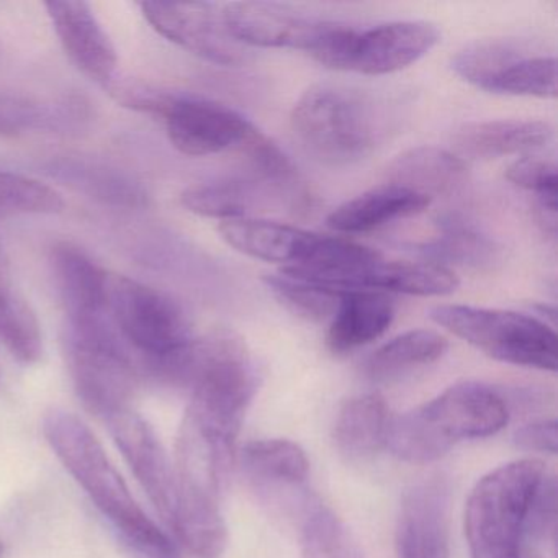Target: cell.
Returning a JSON list of instances; mask_svg holds the SVG:
<instances>
[{"label": "cell", "instance_id": "obj_2", "mask_svg": "<svg viewBox=\"0 0 558 558\" xmlns=\"http://www.w3.org/2000/svg\"><path fill=\"white\" fill-rule=\"evenodd\" d=\"M508 421V403L498 390L480 381H460L391 417L387 447L404 462H436L463 440L499 433Z\"/></svg>", "mask_w": 558, "mask_h": 558}, {"label": "cell", "instance_id": "obj_16", "mask_svg": "<svg viewBox=\"0 0 558 558\" xmlns=\"http://www.w3.org/2000/svg\"><path fill=\"white\" fill-rule=\"evenodd\" d=\"M221 238L238 253L266 263L282 264V269L300 266L308 256L316 233L276 223V221L238 218L221 221Z\"/></svg>", "mask_w": 558, "mask_h": 558}, {"label": "cell", "instance_id": "obj_12", "mask_svg": "<svg viewBox=\"0 0 558 558\" xmlns=\"http://www.w3.org/2000/svg\"><path fill=\"white\" fill-rule=\"evenodd\" d=\"M106 423L149 501L162 521L171 524L178 498L174 466L155 429L132 408L112 414Z\"/></svg>", "mask_w": 558, "mask_h": 558}, {"label": "cell", "instance_id": "obj_14", "mask_svg": "<svg viewBox=\"0 0 558 558\" xmlns=\"http://www.w3.org/2000/svg\"><path fill=\"white\" fill-rule=\"evenodd\" d=\"M450 489L440 476L424 480L404 495L395 545L398 558H450Z\"/></svg>", "mask_w": 558, "mask_h": 558}, {"label": "cell", "instance_id": "obj_26", "mask_svg": "<svg viewBox=\"0 0 558 558\" xmlns=\"http://www.w3.org/2000/svg\"><path fill=\"white\" fill-rule=\"evenodd\" d=\"M449 342L430 329L403 332L378 348L365 361L364 374L375 384H388L442 359Z\"/></svg>", "mask_w": 558, "mask_h": 558}, {"label": "cell", "instance_id": "obj_4", "mask_svg": "<svg viewBox=\"0 0 558 558\" xmlns=\"http://www.w3.org/2000/svg\"><path fill=\"white\" fill-rule=\"evenodd\" d=\"M545 476L541 460L522 459L476 483L465 506L470 558H521L529 514Z\"/></svg>", "mask_w": 558, "mask_h": 558}, {"label": "cell", "instance_id": "obj_29", "mask_svg": "<svg viewBox=\"0 0 558 558\" xmlns=\"http://www.w3.org/2000/svg\"><path fill=\"white\" fill-rule=\"evenodd\" d=\"M257 182H207L192 185L181 195L182 205L198 217L217 218L221 221L246 218L247 210L256 201Z\"/></svg>", "mask_w": 558, "mask_h": 558}, {"label": "cell", "instance_id": "obj_10", "mask_svg": "<svg viewBox=\"0 0 558 558\" xmlns=\"http://www.w3.org/2000/svg\"><path fill=\"white\" fill-rule=\"evenodd\" d=\"M166 132L182 155L192 158L220 155L244 146L259 130L236 110L201 97L171 94L161 112Z\"/></svg>", "mask_w": 558, "mask_h": 558}, {"label": "cell", "instance_id": "obj_1", "mask_svg": "<svg viewBox=\"0 0 558 558\" xmlns=\"http://www.w3.org/2000/svg\"><path fill=\"white\" fill-rule=\"evenodd\" d=\"M44 434L58 459L119 534L130 555L178 550L174 542L140 508L102 444L81 417L58 408L48 411L44 417Z\"/></svg>", "mask_w": 558, "mask_h": 558}, {"label": "cell", "instance_id": "obj_23", "mask_svg": "<svg viewBox=\"0 0 558 558\" xmlns=\"http://www.w3.org/2000/svg\"><path fill=\"white\" fill-rule=\"evenodd\" d=\"M429 263L447 267L488 272L502 264V247L488 234L476 230L463 218L449 215L440 218L439 233L434 240L417 246Z\"/></svg>", "mask_w": 558, "mask_h": 558}, {"label": "cell", "instance_id": "obj_18", "mask_svg": "<svg viewBox=\"0 0 558 558\" xmlns=\"http://www.w3.org/2000/svg\"><path fill=\"white\" fill-rule=\"evenodd\" d=\"M45 171L54 181L113 207L142 208L148 205L145 185L122 169L84 158L53 159Z\"/></svg>", "mask_w": 558, "mask_h": 558}, {"label": "cell", "instance_id": "obj_30", "mask_svg": "<svg viewBox=\"0 0 558 558\" xmlns=\"http://www.w3.org/2000/svg\"><path fill=\"white\" fill-rule=\"evenodd\" d=\"M0 344L22 364H35L44 355L40 323L27 303L0 287Z\"/></svg>", "mask_w": 558, "mask_h": 558}, {"label": "cell", "instance_id": "obj_19", "mask_svg": "<svg viewBox=\"0 0 558 558\" xmlns=\"http://www.w3.org/2000/svg\"><path fill=\"white\" fill-rule=\"evenodd\" d=\"M51 267L68 319L106 315L109 274L100 269L81 247L66 241L58 243L51 250Z\"/></svg>", "mask_w": 558, "mask_h": 558}, {"label": "cell", "instance_id": "obj_22", "mask_svg": "<svg viewBox=\"0 0 558 558\" xmlns=\"http://www.w3.org/2000/svg\"><path fill=\"white\" fill-rule=\"evenodd\" d=\"M430 201L395 184H381L339 205L328 217V227L339 233H368L400 218L413 217Z\"/></svg>", "mask_w": 558, "mask_h": 558}, {"label": "cell", "instance_id": "obj_25", "mask_svg": "<svg viewBox=\"0 0 558 558\" xmlns=\"http://www.w3.org/2000/svg\"><path fill=\"white\" fill-rule=\"evenodd\" d=\"M390 410L380 395L351 398L342 404L335 424V442L349 459H365L387 447Z\"/></svg>", "mask_w": 558, "mask_h": 558}, {"label": "cell", "instance_id": "obj_27", "mask_svg": "<svg viewBox=\"0 0 558 558\" xmlns=\"http://www.w3.org/2000/svg\"><path fill=\"white\" fill-rule=\"evenodd\" d=\"M241 459L247 475L259 485L300 486L308 478V457L293 440H251Z\"/></svg>", "mask_w": 558, "mask_h": 558}, {"label": "cell", "instance_id": "obj_15", "mask_svg": "<svg viewBox=\"0 0 558 558\" xmlns=\"http://www.w3.org/2000/svg\"><path fill=\"white\" fill-rule=\"evenodd\" d=\"M45 9L71 61L90 80L109 86L116 80V48L90 5L74 0H51Z\"/></svg>", "mask_w": 558, "mask_h": 558}, {"label": "cell", "instance_id": "obj_35", "mask_svg": "<svg viewBox=\"0 0 558 558\" xmlns=\"http://www.w3.org/2000/svg\"><path fill=\"white\" fill-rule=\"evenodd\" d=\"M2 551H4V545H2V542H0V555H2Z\"/></svg>", "mask_w": 558, "mask_h": 558}, {"label": "cell", "instance_id": "obj_32", "mask_svg": "<svg viewBox=\"0 0 558 558\" xmlns=\"http://www.w3.org/2000/svg\"><path fill=\"white\" fill-rule=\"evenodd\" d=\"M64 201L50 185L14 172L0 171V218L15 215H53Z\"/></svg>", "mask_w": 558, "mask_h": 558}, {"label": "cell", "instance_id": "obj_20", "mask_svg": "<svg viewBox=\"0 0 558 558\" xmlns=\"http://www.w3.org/2000/svg\"><path fill=\"white\" fill-rule=\"evenodd\" d=\"M554 140V129L541 120H488L465 123L453 135L456 148L472 158L529 155Z\"/></svg>", "mask_w": 558, "mask_h": 558}, {"label": "cell", "instance_id": "obj_34", "mask_svg": "<svg viewBox=\"0 0 558 558\" xmlns=\"http://www.w3.org/2000/svg\"><path fill=\"white\" fill-rule=\"evenodd\" d=\"M514 444L531 452L557 453V423L551 420L525 424L515 430Z\"/></svg>", "mask_w": 558, "mask_h": 558}, {"label": "cell", "instance_id": "obj_31", "mask_svg": "<svg viewBox=\"0 0 558 558\" xmlns=\"http://www.w3.org/2000/svg\"><path fill=\"white\" fill-rule=\"evenodd\" d=\"M264 282L274 296L290 312L312 322L331 319L344 293V290L316 286V283L293 279L283 274L267 276Z\"/></svg>", "mask_w": 558, "mask_h": 558}, {"label": "cell", "instance_id": "obj_7", "mask_svg": "<svg viewBox=\"0 0 558 558\" xmlns=\"http://www.w3.org/2000/svg\"><path fill=\"white\" fill-rule=\"evenodd\" d=\"M439 40V28L423 21L390 22L365 31L335 24L313 58L331 70L385 76L416 63Z\"/></svg>", "mask_w": 558, "mask_h": 558}, {"label": "cell", "instance_id": "obj_13", "mask_svg": "<svg viewBox=\"0 0 558 558\" xmlns=\"http://www.w3.org/2000/svg\"><path fill=\"white\" fill-rule=\"evenodd\" d=\"M228 34L246 47L293 48L310 53L328 21L305 17L286 5L234 2L221 9Z\"/></svg>", "mask_w": 558, "mask_h": 558}, {"label": "cell", "instance_id": "obj_9", "mask_svg": "<svg viewBox=\"0 0 558 558\" xmlns=\"http://www.w3.org/2000/svg\"><path fill=\"white\" fill-rule=\"evenodd\" d=\"M450 68L465 83L485 93L537 99L557 97V60L532 53L521 41H478L459 51Z\"/></svg>", "mask_w": 558, "mask_h": 558}, {"label": "cell", "instance_id": "obj_28", "mask_svg": "<svg viewBox=\"0 0 558 558\" xmlns=\"http://www.w3.org/2000/svg\"><path fill=\"white\" fill-rule=\"evenodd\" d=\"M302 547L303 558H364L344 522L322 502H306Z\"/></svg>", "mask_w": 558, "mask_h": 558}, {"label": "cell", "instance_id": "obj_21", "mask_svg": "<svg viewBox=\"0 0 558 558\" xmlns=\"http://www.w3.org/2000/svg\"><path fill=\"white\" fill-rule=\"evenodd\" d=\"M469 168L465 161L447 149L417 146L398 155L388 165V184L408 189L427 201L462 187Z\"/></svg>", "mask_w": 558, "mask_h": 558}, {"label": "cell", "instance_id": "obj_8", "mask_svg": "<svg viewBox=\"0 0 558 558\" xmlns=\"http://www.w3.org/2000/svg\"><path fill=\"white\" fill-rule=\"evenodd\" d=\"M106 315L143 364L174 354L192 341L191 325L178 302L123 276L107 279Z\"/></svg>", "mask_w": 558, "mask_h": 558}, {"label": "cell", "instance_id": "obj_5", "mask_svg": "<svg viewBox=\"0 0 558 558\" xmlns=\"http://www.w3.org/2000/svg\"><path fill=\"white\" fill-rule=\"evenodd\" d=\"M63 345L77 397L90 413L107 420L132 408L138 388L135 357L107 315L68 319Z\"/></svg>", "mask_w": 558, "mask_h": 558}, {"label": "cell", "instance_id": "obj_17", "mask_svg": "<svg viewBox=\"0 0 558 558\" xmlns=\"http://www.w3.org/2000/svg\"><path fill=\"white\" fill-rule=\"evenodd\" d=\"M395 313L388 293L344 290L326 336L329 351L342 355L371 344L390 328Z\"/></svg>", "mask_w": 558, "mask_h": 558}, {"label": "cell", "instance_id": "obj_33", "mask_svg": "<svg viewBox=\"0 0 558 558\" xmlns=\"http://www.w3.org/2000/svg\"><path fill=\"white\" fill-rule=\"evenodd\" d=\"M506 179L519 189L532 192L538 201V207L545 214V220L557 217L558 174L557 166L545 159L524 156L506 169Z\"/></svg>", "mask_w": 558, "mask_h": 558}, {"label": "cell", "instance_id": "obj_6", "mask_svg": "<svg viewBox=\"0 0 558 558\" xmlns=\"http://www.w3.org/2000/svg\"><path fill=\"white\" fill-rule=\"evenodd\" d=\"M429 316L495 361L537 371H557V335L535 316L466 305L434 306Z\"/></svg>", "mask_w": 558, "mask_h": 558}, {"label": "cell", "instance_id": "obj_24", "mask_svg": "<svg viewBox=\"0 0 558 558\" xmlns=\"http://www.w3.org/2000/svg\"><path fill=\"white\" fill-rule=\"evenodd\" d=\"M459 279L452 269L423 260H384L368 267L359 277L355 290L404 293L416 296H444L456 292Z\"/></svg>", "mask_w": 558, "mask_h": 558}, {"label": "cell", "instance_id": "obj_11", "mask_svg": "<svg viewBox=\"0 0 558 558\" xmlns=\"http://www.w3.org/2000/svg\"><path fill=\"white\" fill-rule=\"evenodd\" d=\"M148 24L171 44L220 64L241 66L250 51L238 44L225 27L221 9L207 2H142Z\"/></svg>", "mask_w": 558, "mask_h": 558}, {"label": "cell", "instance_id": "obj_3", "mask_svg": "<svg viewBox=\"0 0 558 558\" xmlns=\"http://www.w3.org/2000/svg\"><path fill=\"white\" fill-rule=\"evenodd\" d=\"M293 136L306 155L326 166L355 165L381 136V116L368 94L342 84H315L290 116Z\"/></svg>", "mask_w": 558, "mask_h": 558}]
</instances>
